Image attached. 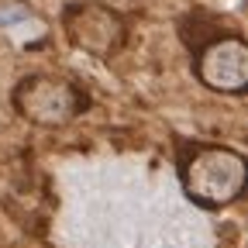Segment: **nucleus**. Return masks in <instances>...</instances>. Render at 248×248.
<instances>
[{
  "label": "nucleus",
  "mask_w": 248,
  "mask_h": 248,
  "mask_svg": "<svg viewBox=\"0 0 248 248\" xmlns=\"http://www.w3.org/2000/svg\"><path fill=\"white\" fill-rule=\"evenodd\" d=\"M28 24H42V17L31 11V7H24V4L0 0V31H4V35H11V38H17V42L28 45V35H24Z\"/></svg>",
  "instance_id": "nucleus-5"
},
{
  "label": "nucleus",
  "mask_w": 248,
  "mask_h": 248,
  "mask_svg": "<svg viewBox=\"0 0 248 248\" xmlns=\"http://www.w3.org/2000/svg\"><path fill=\"white\" fill-rule=\"evenodd\" d=\"M190 69L197 83L221 97H245L248 93V42L241 31L214 28L210 35H197L186 42Z\"/></svg>",
  "instance_id": "nucleus-4"
},
{
  "label": "nucleus",
  "mask_w": 248,
  "mask_h": 248,
  "mask_svg": "<svg viewBox=\"0 0 248 248\" xmlns=\"http://www.w3.org/2000/svg\"><path fill=\"white\" fill-rule=\"evenodd\" d=\"M59 31L76 52L110 62L131 42V21L104 0H66L59 7Z\"/></svg>",
  "instance_id": "nucleus-3"
},
{
  "label": "nucleus",
  "mask_w": 248,
  "mask_h": 248,
  "mask_svg": "<svg viewBox=\"0 0 248 248\" xmlns=\"http://www.w3.org/2000/svg\"><path fill=\"white\" fill-rule=\"evenodd\" d=\"M90 104H93L90 90L66 73L35 69L11 86V110L24 124L42 131L69 128L73 121H79L90 110Z\"/></svg>",
  "instance_id": "nucleus-2"
},
{
  "label": "nucleus",
  "mask_w": 248,
  "mask_h": 248,
  "mask_svg": "<svg viewBox=\"0 0 248 248\" xmlns=\"http://www.w3.org/2000/svg\"><path fill=\"white\" fill-rule=\"evenodd\" d=\"M176 179L183 197L200 210L221 214L245 197L248 159L224 141H176Z\"/></svg>",
  "instance_id": "nucleus-1"
}]
</instances>
